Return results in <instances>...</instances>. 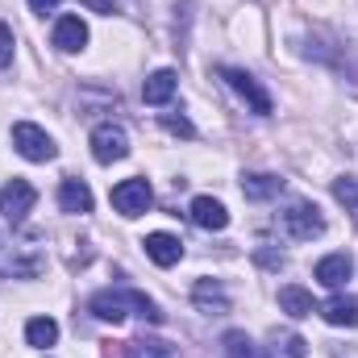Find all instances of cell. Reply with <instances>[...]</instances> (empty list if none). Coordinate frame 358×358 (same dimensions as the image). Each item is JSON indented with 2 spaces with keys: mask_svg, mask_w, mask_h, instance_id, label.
<instances>
[{
  "mask_svg": "<svg viewBox=\"0 0 358 358\" xmlns=\"http://www.w3.org/2000/svg\"><path fill=\"white\" fill-rule=\"evenodd\" d=\"M92 317L96 321H108V325H121L125 317H129V308L138 313V317H146V321H155V325H163V308L150 300V296H142V292H134V287H121V292H96L92 296Z\"/></svg>",
  "mask_w": 358,
  "mask_h": 358,
  "instance_id": "cell-1",
  "label": "cell"
},
{
  "mask_svg": "<svg viewBox=\"0 0 358 358\" xmlns=\"http://www.w3.org/2000/svg\"><path fill=\"white\" fill-rule=\"evenodd\" d=\"M46 267V250H42V238H8L0 234V275L4 279H34Z\"/></svg>",
  "mask_w": 358,
  "mask_h": 358,
  "instance_id": "cell-2",
  "label": "cell"
},
{
  "mask_svg": "<svg viewBox=\"0 0 358 358\" xmlns=\"http://www.w3.org/2000/svg\"><path fill=\"white\" fill-rule=\"evenodd\" d=\"M13 146H17V155L29 159V163H50V159L59 155L55 138H50L42 125H34V121H17V125H13Z\"/></svg>",
  "mask_w": 358,
  "mask_h": 358,
  "instance_id": "cell-3",
  "label": "cell"
},
{
  "mask_svg": "<svg viewBox=\"0 0 358 358\" xmlns=\"http://www.w3.org/2000/svg\"><path fill=\"white\" fill-rule=\"evenodd\" d=\"M283 229H287L296 242H313V238L325 234V217H321L317 204L296 200V204H287V213H283Z\"/></svg>",
  "mask_w": 358,
  "mask_h": 358,
  "instance_id": "cell-4",
  "label": "cell"
},
{
  "mask_svg": "<svg viewBox=\"0 0 358 358\" xmlns=\"http://www.w3.org/2000/svg\"><path fill=\"white\" fill-rule=\"evenodd\" d=\"M34 200H38L34 183H25V179H8V183L0 187V217L13 221V225H21V221L34 213Z\"/></svg>",
  "mask_w": 358,
  "mask_h": 358,
  "instance_id": "cell-5",
  "label": "cell"
},
{
  "mask_svg": "<svg viewBox=\"0 0 358 358\" xmlns=\"http://www.w3.org/2000/svg\"><path fill=\"white\" fill-rule=\"evenodd\" d=\"M155 204V192H150V183L146 179H121L117 187H113V208L121 213V217H142L146 208Z\"/></svg>",
  "mask_w": 358,
  "mask_h": 358,
  "instance_id": "cell-6",
  "label": "cell"
},
{
  "mask_svg": "<svg viewBox=\"0 0 358 358\" xmlns=\"http://www.w3.org/2000/svg\"><path fill=\"white\" fill-rule=\"evenodd\" d=\"M221 80L238 92L246 104H250V113H259V117H267V113H271V96L263 92V84H259L250 71H242V67H221Z\"/></svg>",
  "mask_w": 358,
  "mask_h": 358,
  "instance_id": "cell-7",
  "label": "cell"
},
{
  "mask_svg": "<svg viewBox=\"0 0 358 358\" xmlns=\"http://www.w3.org/2000/svg\"><path fill=\"white\" fill-rule=\"evenodd\" d=\"M92 155H96V163H121V159L129 155V138H125V129L113 125V121L96 125V129H92Z\"/></svg>",
  "mask_w": 358,
  "mask_h": 358,
  "instance_id": "cell-8",
  "label": "cell"
},
{
  "mask_svg": "<svg viewBox=\"0 0 358 358\" xmlns=\"http://www.w3.org/2000/svg\"><path fill=\"white\" fill-rule=\"evenodd\" d=\"M321 317L329 321V325H338V329H358V296H329L325 304H321Z\"/></svg>",
  "mask_w": 358,
  "mask_h": 358,
  "instance_id": "cell-9",
  "label": "cell"
},
{
  "mask_svg": "<svg viewBox=\"0 0 358 358\" xmlns=\"http://www.w3.org/2000/svg\"><path fill=\"white\" fill-rule=\"evenodd\" d=\"M350 275H355V259H350V255H325V259L317 263V283H325V287H334V292H342Z\"/></svg>",
  "mask_w": 358,
  "mask_h": 358,
  "instance_id": "cell-10",
  "label": "cell"
},
{
  "mask_svg": "<svg viewBox=\"0 0 358 358\" xmlns=\"http://www.w3.org/2000/svg\"><path fill=\"white\" fill-rule=\"evenodd\" d=\"M55 46H59L63 55L84 50V46H88V25H84L80 17H59V25H55Z\"/></svg>",
  "mask_w": 358,
  "mask_h": 358,
  "instance_id": "cell-11",
  "label": "cell"
},
{
  "mask_svg": "<svg viewBox=\"0 0 358 358\" xmlns=\"http://www.w3.org/2000/svg\"><path fill=\"white\" fill-rule=\"evenodd\" d=\"M192 300H196V308H200V313H208V317L229 313V296H225V287H221V283H213V279H200V283L192 287Z\"/></svg>",
  "mask_w": 358,
  "mask_h": 358,
  "instance_id": "cell-12",
  "label": "cell"
},
{
  "mask_svg": "<svg viewBox=\"0 0 358 358\" xmlns=\"http://www.w3.org/2000/svg\"><path fill=\"white\" fill-rule=\"evenodd\" d=\"M59 208L63 213H92V187L84 179L67 176L59 183Z\"/></svg>",
  "mask_w": 358,
  "mask_h": 358,
  "instance_id": "cell-13",
  "label": "cell"
},
{
  "mask_svg": "<svg viewBox=\"0 0 358 358\" xmlns=\"http://www.w3.org/2000/svg\"><path fill=\"white\" fill-rule=\"evenodd\" d=\"M192 221H196L200 229H225V225H229V213H225L221 200H213V196H196V200H192Z\"/></svg>",
  "mask_w": 358,
  "mask_h": 358,
  "instance_id": "cell-14",
  "label": "cell"
},
{
  "mask_svg": "<svg viewBox=\"0 0 358 358\" xmlns=\"http://www.w3.org/2000/svg\"><path fill=\"white\" fill-rule=\"evenodd\" d=\"M142 246H146L150 263H159V267H176L179 259H183V246H179V238H171V234H150Z\"/></svg>",
  "mask_w": 358,
  "mask_h": 358,
  "instance_id": "cell-15",
  "label": "cell"
},
{
  "mask_svg": "<svg viewBox=\"0 0 358 358\" xmlns=\"http://www.w3.org/2000/svg\"><path fill=\"white\" fill-rule=\"evenodd\" d=\"M179 88V76L171 67H163V71H155L146 84H142V96H146V104H167Z\"/></svg>",
  "mask_w": 358,
  "mask_h": 358,
  "instance_id": "cell-16",
  "label": "cell"
},
{
  "mask_svg": "<svg viewBox=\"0 0 358 358\" xmlns=\"http://www.w3.org/2000/svg\"><path fill=\"white\" fill-rule=\"evenodd\" d=\"M279 308L292 317V321H300V317H313L317 313V304H313V296L304 292V287H279Z\"/></svg>",
  "mask_w": 358,
  "mask_h": 358,
  "instance_id": "cell-17",
  "label": "cell"
},
{
  "mask_svg": "<svg viewBox=\"0 0 358 358\" xmlns=\"http://www.w3.org/2000/svg\"><path fill=\"white\" fill-rule=\"evenodd\" d=\"M267 358H308V342L300 334H271Z\"/></svg>",
  "mask_w": 358,
  "mask_h": 358,
  "instance_id": "cell-18",
  "label": "cell"
},
{
  "mask_svg": "<svg viewBox=\"0 0 358 358\" xmlns=\"http://www.w3.org/2000/svg\"><path fill=\"white\" fill-rule=\"evenodd\" d=\"M125 355L129 358H176V346L163 342V338H134V342H125Z\"/></svg>",
  "mask_w": 358,
  "mask_h": 358,
  "instance_id": "cell-19",
  "label": "cell"
},
{
  "mask_svg": "<svg viewBox=\"0 0 358 358\" xmlns=\"http://www.w3.org/2000/svg\"><path fill=\"white\" fill-rule=\"evenodd\" d=\"M25 342H29V346H38V350H46V346H55V342H59V325H55L50 317H34V321L25 325Z\"/></svg>",
  "mask_w": 358,
  "mask_h": 358,
  "instance_id": "cell-20",
  "label": "cell"
},
{
  "mask_svg": "<svg viewBox=\"0 0 358 358\" xmlns=\"http://www.w3.org/2000/svg\"><path fill=\"white\" fill-rule=\"evenodd\" d=\"M279 187H283V179L275 176H242V192L250 200H271V196H279Z\"/></svg>",
  "mask_w": 358,
  "mask_h": 358,
  "instance_id": "cell-21",
  "label": "cell"
},
{
  "mask_svg": "<svg viewBox=\"0 0 358 358\" xmlns=\"http://www.w3.org/2000/svg\"><path fill=\"white\" fill-rule=\"evenodd\" d=\"M225 358H259V350H255V342L242 329H229L225 334Z\"/></svg>",
  "mask_w": 358,
  "mask_h": 358,
  "instance_id": "cell-22",
  "label": "cell"
},
{
  "mask_svg": "<svg viewBox=\"0 0 358 358\" xmlns=\"http://www.w3.org/2000/svg\"><path fill=\"white\" fill-rule=\"evenodd\" d=\"M334 196L350 208V217H355V225H358V179H334Z\"/></svg>",
  "mask_w": 358,
  "mask_h": 358,
  "instance_id": "cell-23",
  "label": "cell"
},
{
  "mask_svg": "<svg viewBox=\"0 0 358 358\" xmlns=\"http://www.w3.org/2000/svg\"><path fill=\"white\" fill-rule=\"evenodd\" d=\"M163 129L176 134V138H196V125L187 117H176V113H163Z\"/></svg>",
  "mask_w": 358,
  "mask_h": 358,
  "instance_id": "cell-24",
  "label": "cell"
},
{
  "mask_svg": "<svg viewBox=\"0 0 358 358\" xmlns=\"http://www.w3.org/2000/svg\"><path fill=\"white\" fill-rule=\"evenodd\" d=\"M13 63V29L0 21V67H8Z\"/></svg>",
  "mask_w": 358,
  "mask_h": 358,
  "instance_id": "cell-25",
  "label": "cell"
},
{
  "mask_svg": "<svg viewBox=\"0 0 358 358\" xmlns=\"http://www.w3.org/2000/svg\"><path fill=\"white\" fill-rule=\"evenodd\" d=\"M80 4L92 8V13H104V17H108V13H117V0H80Z\"/></svg>",
  "mask_w": 358,
  "mask_h": 358,
  "instance_id": "cell-26",
  "label": "cell"
},
{
  "mask_svg": "<svg viewBox=\"0 0 358 358\" xmlns=\"http://www.w3.org/2000/svg\"><path fill=\"white\" fill-rule=\"evenodd\" d=\"M59 4H63V0H29V8H34V13H55Z\"/></svg>",
  "mask_w": 358,
  "mask_h": 358,
  "instance_id": "cell-27",
  "label": "cell"
}]
</instances>
